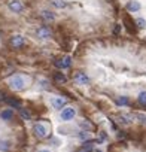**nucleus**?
Returning a JSON list of instances; mask_svg holds the SVG:
<instances>
[{"label": "nucleus", "instance_id": "obj_15", "mask_svg": "<svg viewBox=\"0 0 146 152\" xmlns=\"http://www.w3.org/2000/svg\"><path fill=\"white\" fill-rule=\"evenodd\" d=\"M9 148H11V142H8V140H0V151L6 152V151H9Z\"/></svg>", "mask_w": 146, "mask_h": 152}, {"label": "nucleus", "instance_id": "obj_25", "mask_svg": "<svg viewBox=\"0 0 146 152\" xmlns=\"http://www.w3.org/2000/svg\"><path fill=\"white\" fill-rule=\"evenodd\" d=\"M87 152H100V151H87Z\"/></svg>", "mask_w": 146, "mask_h": 152}, {"label": "nucleus", "instance_id": "obj_1", "mask_svg": "<svg viewBox=\"0 0 146 152\" xmlns=\"http://www.w3.org/2000/svg\"><path fill=\"white\" fill-rule=\"evenodd\" d=\"M9 87H11V90H14V91H21V90H24V87H26V79L23 78V76H20V75H15V76H12V78L9 79Z\"/></svg>", "mask_w": 146, "mask_h": 152}, {"label": "nucleus", "instance_id": "obj_13", "mask_svg": "<svg viewBox=\"0 0 146 152\" xmlns=\"http://www.w3.org/2000/svg\"><path fill=\"white\" fill-rule=\"evenodd\" d=\"M51 3H52V6L57 8V9H64V8L67 6V3L64 2V0H51Z\"/></svg>", "mask_w": 146, "mask_h": 152}, {"label": "nucleus", "instance_id": "obj_4", "mask_svg": "<svg viewBox=\"0 0 146 152\" xmlns=\"http://www.w3.org/2000/svg\"><path fill=\"white\" fill-rule=\"evenodd\" d=\"M73 79H75V82L79 84V85H88L90 84V78L85 75V72H76L73 75Z\"/></svg>", "mask_w": 146, "mask_h": 152}, {"label": "nucleus", "instance_id": "obj_7", "mask_svg": "<svg viewBox=\"0 0 146 152\" xmlns=\"http://www.w3.org/2000/svg\"><path fill=\"white\" fill-rule=\"evenodd\" d=\"M11 46L12 48H21V46H24L26 45V37L24 36H21V34H15V36H12L11 37Z\"/></svg>", "mask_w": 146, "mask_h": 152}, {"label": "nucleus", "instance_id": "obj_17", "mask_svg": "<svg viewBox=\"0 0 146 152\" xmlns=\"http://www.w3.org/2000/svg\"><path fill=\"white\" fill-rule=\"evenodd\" d=\"M6 103L11 106H15V107H21V102L17 99H6Z\"/></svg>", "mask_w": 146, "mask_h": 152}, {"label": "nucleus", "instance_id": "obj_22", "mask_svg": "<svg viewBox=\"0 0 146 152\" xmlns=\"http://www.w3.org/2000/svg\"><path fill=\"white\" fill-rule=\"evenodd\" d=\"M79 139H81V140H87V139H90V134H88L87 131H81V133H79Z\"/></svg>", "mask_w": 146, "mask_h": 152}, {"label": "nucleus", "instance_id": "obj_20", "mask_svg": "<svg viewBox=\"0 0 146 152\" xmlns=\"http://www.w3.org/2000/svg\"><path fill=\"white\" fill-rule=\"evenodd\" d=\"M137 100H139V103H140L142 106H146V91L140 93L139 97H137Z\"/></svg>", "mask_w": 146, "mask_h": 152}, {"label": "nucleus", "instance_id": "obj_16", "mask_svg": "<svg viewBox=\"0 0 146 152\" xmlns=\"http://www.w3.org/2000/svg\"><path fill=\"white\" fill-rule=\"evenodd\" d=\"M20 116L23 118V119H31V113L27 110V109H20Z\"/></svg>", "mask_w": 146, "mask_h": 152}, {"label": "nucleus", "instance_id": "obj_21", "mask_svg": "<svg viewBox=\"0 0 146 152\" xmlns=\"http://www.w3.org/2000/svg\"><path fill=\"white\" fill-rule=\"evenodd\" d=\"M136 118L139 119V122H140V124L146 125V115H145V113H136Z\"/></svg>", "mask_w": 146, "mask_h": 152}, {"label": "nucleus", "instance_id": "obj_9", "mask_svg": "<svg viewBox=\"0 0 146 152\" xmlns=\"http://www.w3.org/2000/svg\"><path fill=\"white\" fill-rule=\"evenodd\" d=\"M66 103H67V100L61 99V97H52L51 99V104H52L54 109H61L63 106H66Z\"/></svg>", "mask_w": 146, "mask_h": 152}, {"label": "nucleus", "instance_id": "obj_14", "mask_svg": "<svg viewBox=\"0 0 146 152\" xmlns=\"http://www.w3.org/2000/svg\"><path fill=\"white\" fill-rule=\"evenodd\" d=\"M116 104L118 106H128L130 104V99L128 97H119V99H116Z\"/></svg>", "mask_w": 146, "mask_h": 152}, {"label": "nucleus", "instance_id": "obj_23", "mask_svg": "<svg viewBox=\"0 0 146 152\" xmlns=\"http://www.w3.org/2000/svg\"><path fill=\"white\" fill-rule=\"evenodd\" d=\"M81 127H84V128H87V130H91V124L87 122V121H82V122H81Z\"/></svg>", "mask_w": 146, "mask_h": 152}, {"label": "nucleus", "instance_id": "obj_12", "mask_svg": "<svg viewBox=\"0 0 146 152\" xmlns=\"http://www.w3.org/2000/svg\"><path fill=\"white\" fill-rule=\"evenodd\" d=\"M0 118H2L3 121H11L14 118V112L11 109H5V110L0 112Z\"/></svg>", "mask_w": 146, "mask_h": 152}, {"label": "nucleus", "instance_id": "obj_3", "mask_svg": "<svg viewBox=\"0 0 146 152\" xmlns=\"http://www.w3.org/2000/svg\"><path fill=\"white\" fill-rule=\"evenodd\" d=\"M8 9L14 14H21L24 11V5L21 0H9L8 2Z\"/></svg>", "mask_w": 146, "mask_h": 152}, {"label": "nucleus", "instance_id": "obj_2", "mask_svg": "<svg viewBox=\"0 0 146 152\" xmlns=\"http://www.w3.org/2000/svg\"><path fill=\"white\" fill-rule=\"evenodd\" d=\"M33 131H34V134H36L39 139H45V137H48V134H49L48 127H46L45 124H42V122H36V124L33 125Z\"/></svg>", "mask_w": 146, "mask_h": 152}, {"label": "nucleus", "instance_id": "obj_19", "mask_svg": "<svg viewBox=\"0 0 146 152\" xmlns=\"http://www.w3.org/2000/svg\"><path fill=\"white\" fill-rule=\"evenodd\" d=\"M134 23H136L137 28H145V27H146V20H145V18H137Z\"/></svg>", "mask_w": 146, "mask_h": 152}, {"label": "nucleus", "instance_id": "obj_6", "mask_svg": "<svg viewBox=\"0 0 146 152\" xmlns=\"http://www.w3.org/2000/svg\"><path fill=\"white\" fill-rule=\"evenodd\" d=\"M75 115H76V110H75V107H64V109L61 110V115H60V118H61L63 121H70V119H73V118H75Z\"/></svg>", "mask_w": 146, "mask_h": 152}, {"label": "nucleus", "instance_id": "obj_24", "mask_svg": "<svg viewBox=\"0 0 146 152\" xmlns=\"http://www.w3.org/2000/svg\"><path fill=\"white\" fill-rule=\"evenodd\" d=\"M37 152H51V151H49V149H39Z\"/></svg>", "mask_w": 146, "mask_h": 152}, {"label": "nucleus", "instance_id": "obj_8", "mask_svg": "<svg viewBox=\"0 0 146 152\" xmlns=\"http://www.w3.org/2000/svg\"><path fill=\"white\" fill-rule=\"evenodd\" d=\"M55 66L58 69H69L72 66V58L70 57H63V58H60V60L55 61Z\"/></svg>", "mask_w": 146, "mask_h": 152}, {"label": "nucleus", "instance_id": "obj_5", "mask_svg": "<svg viewBox=\"0 0 146 152\" xmlns=\"http://www.w3.org/2000/svg\"><path fill=\"white\" fill-rule=\"evenodd\" d=\"M51 30L46 27V26H40V27H37L36 28V36L39 37V39H42V40H46V39H49L51 37Z\"/></svg>", "mask_w": 146, "mask_h": 152}, {"label": "nucleus", "instance_id": "obj_10", "mask_svg": "<svg viewBox=\"0 0 146 152\" xmlns=\"http://www.w3.org/2000/svg\"><path fill=\"white\" fill-rule=\"evenodd\" d=\"M142 8V5L137 2V0H131V2L127 3V11L128 12H139Z\"/></svg>", "mask_w": 146, "mask_h": 152}, {"label": "nucleus", "instance_id": "obj_11", "mask_svg": "<svg viewBox=\"0 0 146 152\" xmlns=\"http://www.w3.org/2000/svg\"><path fill=\"white\" fill-rule=\"evenodd\" d=\"M40 15H42L43 21H46V23H49V21H55V14H54V12H51V11H48V9L42 11V12H40Z\"/></svg>", "mask_w": 146, "mask_h": 152}, {"label": "nucleus", "instance_id": "obj_18", "mask_svg": "<svg viewBox=\"0 0 146 152\" xmlns=\"http://www.w3.org/2000/svg\"><path fill=\"white\" fill-rule=\"evenodd\" d=\"M54 79H55L57 82H60V84H61V82L64 84V82H66V76H64L63 73H60V72H57V73H55V76H54Z\"/></svg>", "mask_w": 146, "mask_h": 152}]
</instances>
